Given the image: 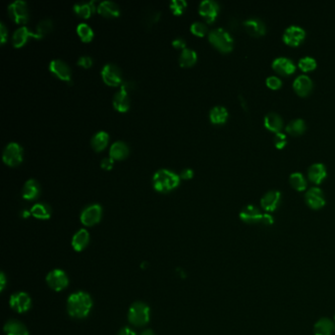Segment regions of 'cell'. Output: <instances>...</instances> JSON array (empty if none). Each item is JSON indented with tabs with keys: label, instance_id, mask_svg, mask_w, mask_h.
<instances>
[{
	"label": "cell",
	"instance_id": "obj_1",
	"mask_svg": "<svg viewBox=\"0 0 335 335\" xmlns=\"http://www.w3.org/2000/svg\"><path fill=\"white\" fill-rule=\"evenodd\" d=\"M93 307L92 297L83 291L73 293L67 300L68 314L76 319L86 318Z\"/></svg>",
	"mask_w": 335,
	"mask_h": 335
},
{
	"label": "cell",
	"instance_id": "obj_2",
	"mask_svg": "<svg viewBox=\"0 0 335 335\" xmlns=\"http://www.w3.org/2000/svg\"><path fill=\"white\" fill-rule=\"evenodd\" d=\"M180 183V175L168 169L158 170L153 177L154 188L158 192L168 193L175 189Z\"/></svg>",
	"mask_w": 335,
	"mask_h": 335
},
{
	"label": "cell",
	"instance_id": "obj_3",
	"mask_svg": "<svg viewBox=\"0 0 335 335\" xmlns=\"http://www.w3.org/2000/svg\"><path fill=\"white\" fill-rule=\"evenodd\" d=\"M209 42L222 52H229L234 45L233 36L222 28H216L208 33Z\"/></svg>",
	"mask_w": 335,
	"mask_h": 335
},
{
	"label": "cell",
	"instance_id": "obj_4",
	"mask_svg": "<svg viewBox=\"0 0 335 335\" xmlns=\"http://www.w3.org/2000/svg\"><path fill=\"white\" fill-rule=\"evenodd\" d=\"M128 320L131 325L143 327L150 321V308L142 302L134 303L128 313Z\"/></svg>",
	"mask_w": 335,
	"mask_h": 335
},
{
	"label": "cell",
	"instance_id": "obj_5",
	"mask_svg": "<svg viewBox=\"0 0 335 335\" xmlns=\"http://www.w3.org/2000/svg\"><path fill=\"white\" fill-rule=\"evenodd\" d=\"M3 162L9 167H17L23 161V148L15 142L8 144L2 155Z\"/></svg>",
	"mask_w": 335,
	"mask_h": 335
},
{
	"label": "cell",
	"instance_id": "obj_6",
	"mask_svg": "<svg viewBox=\"0 0 335 335\" xmlns=\"http://www.w3.org/2000/svg\"><path fill=\"white\" fill-rule=\"evenodd\" d=\"M8 13L10 18L18 24H24L29 20V8L26 1H13L8 6Z\"/></svg>",
	"mask_w": 335,
	"mask_h": 335
},
{
	"label": "cell",
	"instance_id": "obj_7",
	"mask_svg": "<svg viewBox=\"0 0 335 335\" xmlns=\"http://www.w3.org/2000/svg\"><path fill=\"white\" fill-rule=\"evenodd\" d=\"M101 77L105 84L112 87L122 85V72L118 66L113 63H107L101 70Z\"/></svg>",
	"mask_w": 335,
	"mask_h": 335
},
{
	"label": "cell",
	"instance_id": "obj_8",
	"mask_svg": "<svg viewBox=\"0 0 335 335\" xmlns=\"http://www.w3.org/2000/svg\"><path fill=\"white\" fill-rule=\"evenodd\" d=\"M283 40L291 46L299 45L306 37V31L298 25L288 26L283 33Z\"/></svg>",
	"mask_w": 335,
	"mask_h": 335
},
{
	"label": "cell",
	"instance_id": "obj_9",
	"mask_svg": "<svg viewBox=\"0 0 335 335\" xmlns=\"http://www.w3.org/2000/svg\"><path fill=\"white\" fill-rule=\"evenodd\" d=\"M46 282L48 286L54 291H61L68 286L69 279L63 270L54 269L47 274Z\"/></svg>",
	"mask_w": 335,
	"mask_h": 335
},
{
	"label": "cell",
	"instance_id": "obj_10",
	"mask_svg": "<svg viewBox=\"0 0 335 335\" xmlns=\"http://www.w3.org/2000/svg\"><path fill=\"white\" fill-rule=\"evenodd\" d=\"M102 215V208L99 203L87 206L81 213V221L86 226H93L100 222Z\"/></svg>",
	"mask_w": 335,
	"mask_h": 335
},
{
	"label": "cell",
	"instance_id": "obj_11",
	"mask_svg": "<svg viewBox=\"0 0 335 335\" xmlns=\"http://www.w3.org/2000/svg\"><path fill=\"white\" fill-rule=\"evenodd\" d=\"M305 200L307 204L314 208H322L326 204V198L323 190L319 187H311L305 194Z\"/></svg>",
	"mask_w": 335,
	"mask_h": 335
},
{
	"label": "cell",
	"instance_id": "obj_12",
	"mask_svg": "<svg viewBox=\"0 0 335 335\" xmlns=\"http://www.w3.org/2000/svg\"><path fill=\"white\" fill-rule=\"evenodd\" d=\"M10 306L18 313H26L32 307V299L29 294L25 292H18L11 296Z\"/></svg>",
	"mask_w": 335,
	"mask_h": 335
},
{
	"label": "cell",
	"instance_id": "obj_13",
	"mask_svg": "<svg viewBox=\"0 0 335 335\" xmlns=\"http://www.w3.org/2000/svg\"><path fill=\"white\" fill-rule=\"evenodd\" d=\"M49 70L57 76L59 79L66 81L68 83L71 82L72 72L70 66L61 59H53L49 63Z\"/></svg>",
	"mask_w": 335,
	"mask_h": 335
},
{
	"label": "cell",
	"instance_id": "obj_14",
	"mask_svg": "<svg viewBox=\"0 0 335 335\" xmlns=\"http://www.w3.org/2000/svg\"><path fill=\"white\" fill-rule=\"evenodd\" d=\"M219 9V4L214 0H202L199 6L200 14L208 23H212L216 19Z\"/></svg>",
	"mask_w": 335,
	"mask_h": 335
},
{
	"label": "cell",
	"instance_id": "obj_15",
	"mask_svg": "<svg viewBox=\"0 0 335 335\" xmlns=\"http://www.w3.org/2000/svg\"><path fill=\"white\" fill-rule=\"evenodd\" d=\"M272 68L279 74L288 76L296 71V65L294 61L286 56H278L274 58L271 63Z\"/></svg>",
	"mask_w": 335,
	"mask_h": 335
},
{
	"label": "cell",
	"instance_id": "obj_16",
	"mask_svg": "<svg viewBox=\"0 0 335 335\" xmlns=\"http://www.w3.org/2000/svg\"><path fill=\"white\" fill-rule=\"evenodd\" d=\"M281 201V192L278 190L268 191L261 199V204L267 211L275 210Z\"/></svg>",
	"mask_w": 335,
	"mask_h": 335
},
{
	"label": "cell",
	"instance_id": "obj_17",
	"mask_svg": "<svg viewBox=\"0 0 335 335\" xmlns=\"http://www.w3.org/2000/svg\"><path fill=\"white\" fill-rule=\"evenodd\" d=\"M29 37H34L37 39H40V37L35 34V32H33L30 28L26 26H22L19 29H17L12 36V42L14 47L19 48L22 47L28 40Z\"/></svg>",
	"mask_w": 335,
	"mask_h": 335
},
{
	"label": "cell",
	"instance_id": "obj_18",
	"mask_svg": "<svg viewBox=\"0 0 335 335\" xmlns=\"http://www.w3.org/2000/svg\"><path fill=\"white\" fill-rule=\"evenodd\" d=\"M313 87L314 83L312 79L306 74H301L297 76L293 82V89L301 97L309 95L313 90Z\"/></svg>",
	"mask_w": 335,
	"mask_h": 335
},
{
	"label": "cell",
	"instance_id": "obj_19",
	"mask_svg": "<svg viewBox=\"0 0 335 335\" xmlns=\"http://www.w3.org/2000/svg\"><path fill=\"white\" fill-rule=\"evenodd\" d=\"M263 216L264 213L254 204H248L240 211V218L249 224L262 222Z\"/></svg>",
	"mask_w": 335,
	"mask_h": 335
},
{
	"label": "cell",
	"instance_id": "obj_20",
	"mask_svg": "<svg viewBox=\"0 0 335 335\" xmlns=\"http://www.w3.org/2000/svg\"><path fill=\"white\" fill-rule=\"evenodd\" d=\"M244 27L249 34L255 36H260L266 34L267 27L266 24L259 18L252 17L244 21Z\"/></svg>",
	"mask_w": 335,
	"mask_h": 335
},
{
	"label": "cell",
	"instance_id": "obj_21",
	"mask_svg": "<svg viewBox=\"0 0 335 335\" xmlns=\"http://www.w3.org/2000/svg\"><path fill=\"white\" fill-rule=\"evenodd\" d=\"M264 123H265V126L274 132V133H277V132H281V129L283 128V119L282 117L276 113V112H268L265 118H264Z\"/></svg>",
	"mask_w": 335,
	"mask_h": 335
},
{
	"label": "cell",
	"instance_id": "obj_22",
	"mask_svg": "<svg viewBox=\"0 0 335 335\" xmlns=\"http://www.w3.org/2000/svg\"><path fill=\"white\" fill-rule=\"evenodd\" d=\"M308 175L311 181L320 184L328 175V170L323 163L313 164L308 170Z\"/></svg>",
	"mask_w": 335,
	"mask_h": 335
},
{
	"label": "cell",
	"instance_id": "obj_23",
	"mask_svg": "<svg viewBox=\"0 0 335 335\" xmlns=\"http://www.w3.org/2000/svg\"><path fill=\"white\" fill-rule=\"evenodd\" d=\"M113 106L120 112H126L130 108V98L129 94L120 89L113 98Z\"/></svg>",
	"mask_w": 335,
	"mask_h": 335
},
{
	"label": "cell",
	"instance_id": "obj_24",
	"mask_svg": "<svg viewBox=\"0 0 335 335\" xmlns=\"http://www.w3.org/2000/svg\"><path fill=\"white\" fill-rule=\"evenodd\" d=\"M39 193H40V186L38 182L34 179H29L23 187L22 196L25 200H34L38 197Z\"/></svg>",
	"mask_w": 335,
	"mask_h": 335
},
{
	"label": "cell",
	"instance_id": "obj_25",
	"mask_svg": "<svg viewBox=\"0 0 335 335\" xmlns=\"http://www.w3.org/2000/svg\"><path fill=\"white\" fill-rule=\"evenodd\" d=\"M98 11L104 17H118L120 15L119 5L110 0L102 1L98 7Z\"/></svg>",
	"mask_w": 335,
	"mask_h": 335
},
{
	"label": "cell",
	"instance_id": "obj_26",
	"mask_svg": "<svg viewBox=\"0 0 335 335\" xmlns=\"http://www.w3.org/2000/svg\"><path fill=\"white\" fill-rule=\"evenodd\" d=\"M129 155V147L126 143L122 141L114 142L109 150V156L115 161V160H124Z\"/></svg>",
	"mask_w": 335,
	"mask_h": 335
},
{
	"label": "cell",
	"instance_id": "obj_27",
	"mask_svg": "<svg viewBox=\"0 0 335 335\" xmlns=\"http://www.w3.org/2000/svg\"><path fill=\"white\" fill-rule=\"evenodd\" d=\"M90 242V234L86 229H80L76 234L73 236L72 239V246L75 251L81 252L87 246L89 245Z\"/></svg>",
	"mask_w": 335,
	"mask_h": 335
},
{
	"label": "cell",
	"instance_id": "obj_28",
	"mask_svg": "<svg viewBox=\"0 0 335 335\" xmlns=\"http://www.w3.org/2000/svg\"><path fill=\"white\" fill-rule=\"evenodd\" d=\"M228 110L222 105H216L209 111V119L213 124H223L227 121Z\"/></svg>",
	"mask_w": 335,
	"mask_h": 335
},
{
	"label": "cell",
	"instance_id": "obj_29",
	"mask_svg": "<svg viewBox=\"0 0 335 335\" xmlns=\"http://www.w3.org/2000/svg\"><path fill=\"white\" fill-rule=\"evenodd\" d=\"M6 335H29V332L24 324L16 320L8 321L4 326Z\"/></svg>",
	"mask_w": 335,
	"mask_h": 335
},
{
	"label": "cell",
	"instance_id": "obj_30",
	"mask_svg": "<svg viewBox=\"0 0 335 335\" xmlns=\"http://www.w3.org/2000/svg\"><path fill=\"white\" fill-rule=\"evenodd\" d=\"M198 54L192 48H185L181 51L179 56V64L182 67H190L197 62Z\"/></svg>",
	"mask_w": 335,
	"mask_h": 335
},
{
	"label": "cell",
	"instance_id": "obj_31",
	"mask_svg": "<svg viewBox=\"0 0 335 335\" xmlns=\"http://www.w3.org/2000/svg\"><path fill=\"white\" fill-rule=\"evenodd\" d=\"M109 141V135L105 131L98 132L92 139V147L96 152H101L106 148Z\"/></svg>",
	"mask_w": 335,
	"mask_h": 335
},
{
	"label": "cell",
	"instance_id": "obj_32",
	"mask_svg": "<svg viewBox=\"0 0 335 335\" xmlns=\"http://www.w3.org/2000/svg\"><path fill=\"white\" fill-rule=\"evenodd\" d=\"M33 216L38 219H48L51 216V208L47 203L37 202L31 208Z\"/></svg>",
	"mask_w": 335,
	"mask_h": 335
},
{
	"label": "cell",
	"instance_id": "obj_33",
	"mask_svg": "<svg viewBox=\"0 0 335 335\" xmlns=\"http://www.w3.org/2000/svg\"><path fill=\"white\" fill-rule=\"evenodd\" d=\"M315 335H332L335 333V324L329 319H321L315 325Z\"/></svg>",
	"mask_w": 335,
	"mask_h": 335
},
{
	"label": "cell",
	"instance_id": "obj_34",
	"mask_svg": "<svg viewBox=\"0 0 335 335\" xmlns=\"http://www.w3.org/2000/svg\"><path fill=\"white\" fill-rule=\"evenodd\" d=\"M96 10V2L94 0L89 2H78L74 5V11L83 18H89Z\"/></svg>",
	"mask_w": 335,
	"mask_h": 335
},
{
	"label": "cell",
	"instance_id": "obj_35",
	"mask_svg": "<svg viewBox=\"0 0 335 335\" xmlns=\"http://www.w3.org/2000/svg\"><path fill=\"white\" fill-rule=\"evenodd\" d=\"M307 128L305 120L301 118H295L292 119L285 127V130L287 133L292 135H301L305 132Z\"/></svg>",
	"mask_w": 335,
	"mask_h": 335
},
{
	"label": "cell",
	"instance_id": "obj_36",
	"mask_svg": "<svg viewBox=\"0 0 335 335\" xmlns=\"http://www.w3.org/2000/svg\"><path fill=\"white\" fill-rule=\"evenodd\" d=\"M289 182L294 189L297 191H304L306 190L308 183L305 176L301 172H293L289 176Z\"/></svg>",
	"mask_w": 335,
	"mask_h": 335
},
{
	"label": "cell",
	"instance_id": "obj_37",
	"mask_svg": "<svg viewBox=\"0 0 335 335\" xmlns=\"http://www.w3.org/2000/svg\"><path fill=\"white\" fill-rule=\"evenodd\" d=\"M77 34L81 37V39L85 42H89L94 37V31L93 29L86 23H81L77 27Z\"/></svg>",
	"mask_w": 335,
	"mask_h": 335
},
{
	"label": "cell",
	"instance_id": "obj_38",
	"mask_svg": "<svg viewBox=\"0 0 335 335\" xmlns=\"http://www.w3.org/2000/svg\"><path fill=\"white\" fill-rule=\"evenodd\" d=\"M53 29V23L50 19H43L41 20L35 29V34L40 37H44L47 34H49Z\"/></svg>",
	"mask_w": 335,
	"mask_h": 335
},
{
	"label": "cell",
	"instance_id": "obj_39",
	"mask_svg": "<svg viewBox=\"0 0 335 335\" xmlns=\"http://www.w3.org/2000/svg\"><path fill=\"white\" fill-rule=\"evenodd\" d=\"M317 64H318L317 60L314 57L309 56V55L300 58L299 62H298V65L301 68V70H303L305 72L314 70L317 67Z\"/></svg>",
	"mask_w": 335,
	"mask_h": 335
},
{
	"label": "cell",
	"instance_id": "obj_40",
	"mask_svg": "<svg viewBox=\"0 0 335 335\" xmlns=\"http://www.w3.org/2000/svg\"><path fill=\"white\" fill-rule=\"evenodd\" d=\"M191 32L194 34H196V35H198V36H203L206 33H207V26L204 24V23H202V22H200V21H198V22H194L192 25H191Z\"/></svg>",
	"mask_w": 335,
	"mask_h": 335
},
{
	"label": "cell",
	"instance_id": "obj_41",
	"mask_svg": "<svg viewBox=\"0 0 335 335\" xmlns=\"http://www.w3.org/2000/svg\"><path fill=\"white\" fill-rule=\"evenodd\" d=\"M187 7V2L185 0H171L170 9L175 15H181Z\"/></svg>",
	"mask_w": 335,
	"mask_h": 335
},
{
	"label": "cell",
	"instance_id": "obj_42",
	"mask_svg": "<svg viewBox=\"0 0 335 335\" xmlns=\"http://www.w3.org/2000/svg\"><path fill=\"white\" fill-rule=\"evenodd\" d=\"M161 17V12L160 11H157V10H150L148 12V14L144 17V21H145V24L148 26V27H151L153 25H155L159 19Z\"/></svg>",
	"mask_w": 335,
	"mask_h": 335
},
{
	"label": "cell",
	"instance_id": "obj_43",
	"mask_svg": "<svg viewBox=\"0 0 335 335\" xmlns=\"http://www.w3.org/2000/svg\"><path fill=\"white\" fill-rule=\"evenodd\" d=\"M266 83H267L268 87L272 89V90H277L282 86V80L275 75L268 76L266 80Z\"/></svg>",
	"mask_w": 335,
	"mask_h": 335
},
{
	"label": "cell",
	"instance_id": "obj_44",
	"mask_svg": "<svg viewBox=\"0 0 335 335\" xmlns=\"http://www.w3.org/2000/svg\"><path fill=\"white\" fill-rule=\"evenodd\" d=\"M273 142L276 148L283 149L287 144V136L282 132H277L273 137Z\"/></svg>",
	"mask_w": 335,
	"mask_h": 335
},
{
	"label": "cell",
	"instance_id": "obj_45",
	"mask_svg": "<svg viewBox=\"0 0 335 335\" xmlns=\"http://www.w3.org/2000/svg\"><path fill=\"white\" fill-rule=\"evenodd\" d=\"M93 58L89 55H83L78 59V65L84 68H90L93 65Z\"/></svg>",
	"mask_w": 335,
	"mask_h": 335
},
{
	"label": "cell",
	"instance_id": "obj_46",
	"mask_svg": "<svg viewBox=\"0 0 335 335\" xmlns=\"http://www.w3.org/2000/svg\"><path fill=\"white\" fill-rule=\"evenodd\" d=\"M113 165H114V160L109 157V158H104L101 163H100V167L103 169H106V170H109L111 168H113Z\"/></svg>",
	"mask_w": 335,
	"mask_h": 335
},
{
	"label": "cell",
	"instance_id": "obj_47",
	"mask_svg": "<svg viewBox=\"0 0 335 335\" xmlns=\"http://www.w3.org/2000/svg\"><path fill=\"white\" fill-rule=\"evenodd\" d=\"M8 37V29L4 25V23H0V41L4 43Z\"/></svg>",
	"mask_w": 335,
	"mask_h": 335
},
{
	"label": "cell",
	"instance_id": "obj_48",
	"mask_svg": "<svg viewBox=\"0 0 335 335\" xmlns=\"http://www.w3.org/2000/svg\"><path fill=\"white\" fill-rule=\"evenodd\" d=\"M172 45L175 47V48H178V49H185L186 48V41L184 38L182 37H177L175 38L173 41H172Z\"/></svg>",
	"mask_w": 335,
	"mask_h": 335
},
{
	"label": "cell",
	"instance_id": "obj_49",
	"mask_svg": "<svg viewBox=\"0 0 335 335\" xmlns=\"http://www.w3.org/2000/svg\"><path fill=\"white\" fill-rule=\"evenodd\" d=\"M193 176H194V171L191 168L183 169L181 171V174H180V178H182L184 180H189V179L193 178Z\"/></svg>",
	"mask_w": 335,
	"mask_h": 335
},
{
	"label": "cell",
	"instance_id": "obj_50",
	"mask_svg": "<svg viewBox=\"0 0 335 335\" xmlns=\"http://www.w3.org/2000/svg\"><path fill=\"white\" fill-rule=\"evenodd\" d=\"M262 223L266 224V225H270L273 223V217L272 215L268 214V213H264L263 219H262Z\"/></svg>",
	"mask_w": 335,
	"mask_h": 335
},
{
	"label": "cell",
	"instance_id": "obj_51",
	"mask_svg": "<svg viewBox=\"0 0 335 335\" xmlns=\"http://www.w3.org/2000/svg\"><path fill=\"white\" fill-rule=\"evenodd\" d=\"M117 335H136V333L130 328H123L122 330H120Z\"/></svg>",
	"mask_w": 335,
	"mask_h": 335
},
{
	"label": "cell",
	"instance_id": "obj_52",
	"mask_svg": "<svg viewBox=\"0 0 335 335\" xmlns=\"http://www.w3.org/2000/svg\"><path fill=\"white\" fill-rule=\"evenodd\" d=\"M5 284H6V277H5V274L3 272H1V274H0V290L1 291L4 289Z\"/></svg>",
	"mask_w": 335,
	"mask_h": 335
},
{
	"label": "cell",
	"instance_id": "obj_53",
	"mask_svg": "<svg viewBox=\"0 0 335 335\" xmlns=\"http://www.w3.org/2000/svg\"><path fill=\"white\" fill-rule=\"evenodd\" d=\"M141 335H155V333L153 332V331H151V330H147V331H145V332H143V334Z\"/></svg>",
	"mask_w": 335,
	"mask_h": 335
},
{
	"label": "cell",
	"instance_id": "obj_54",
	"mask_svg": "<svg viewBox=\"0 0 335 335\" xmlns=\"http://www.w3.org/2000/svg\"></svg>",
	"mask_w": 335,
	"mask_h": 335
}]
</instances>
